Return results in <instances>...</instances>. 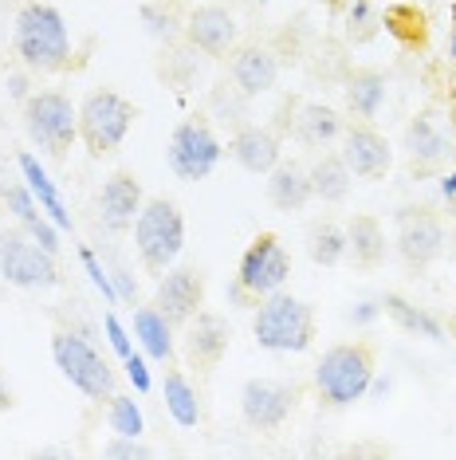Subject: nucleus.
I'll return each instance as SVG.
<instances>
[{"label": "nucleus", "mask_w": 456, "mask_h": 460, "mask_svg": "<svg viewBox=\"0 0 456 460\" xmlns=\"http://www.w3.org/2000/svg\"><path fill=\"white\" fill-rule=\"evenodd\" d=\"M165 158H170V170L178 173L181 181H205V177L221 165L224 146L205 119H185L173 127Z\"/></svg>", "instance_id": "obj_9"}, {"label": "nucleus", "mask_w": 456, "mask_h": 460, "mask_svg": "<svg viewBox=\"0 0 456 460\" xmlns=\"http://www.w3.org/2000/svg\"><path fill=\"white\" fill-rule=\"evenodd\" d=\"M209 114L224 130H241V127H248V119H252V99H248L232 79H221L209 87Z\"/></svg>", "instance_id": "obj_28"}, {"label": "nucleus", "mask_w": 456, "mask_h": 460, "mask_svg": "<svg viewBox=\"0 0 456 460\" xmlns=\"http://www.w3.org/2000/svg\"><path fill=\"white\" fill-rule=\"evenodd\" d=\"M449 233L441 217L429 208H398V252L409 268H429L433 260L444 256Z\"/></svg>", "instance_id": "obj_11"}, {"label": "nucleus", "mask_w": 456, "mask_h": 460, "mask_svg": "<svg viewBox=\"0 0 456 460\" xmlns=\"http://www.w3.org/2000/svg\"><path fill=\"white\" fill-rule=\"evenodd\" d=\"M130 233H134V248H138L142 268L150 276H162L165 268L178 264L185 248V217L170 197H150Z\"/></svg>", "instance_id": "obj_3"}, {"label": "nucleus", "mask_w": 456, "mask_h": 460, "mask_svg": "<svg viewBox=\"0 0 456 460\" xmlns=\"http://www.w3.org/2000/svg\"><path fill=\"white\" fill-rule=\"evenodd\" d=\"M0 276L20 291H51L59 284L56 252L44 248L24 225L0 233Z\"/></svg>", "instance_id": "obj_5"}, {"label": "nucleus", "mask_w": 456, "mask_h": 460, "mask_svg": "<svg viewBox=\"0 0 456 460\" xmlns=\"http://www.w3.org/2000/svg\"><path fill=\"white\" fill-rule=\"evenodd\" d=\"M378 303H358L355 311H350V323H358V327H366V323H374L378 319Z\"/></svg>", "instance_id": "obj_40"}, {"label": "nucleus", "mask_w": 456, "mask_h": 460, "mask_svg": "<svg viewBox=\"0 0 456 460\" xmlns=\"http://www.w3.org/2000/svg\"><path fill=\"white\" fill-rule=\"evenodd\" d=\"M228 158L241 165L244 173L267 177L279 162H284V146H279V134L272 127L248 122V127L232 130V138H228Z\"/></svg>", "instance_id": "obj_17"}, {"label": "nucleus", "mask_w": 456, "mask_h": 460, "mask_svg": "<svg viewBox=\"0 0 456 460\" xmlns=\"http://www.w3.org/2000/svg\"><path fill=\"white\" fill-rule=\"evenodd\" d=\"M295 134L303 146H311V150H327L330 142L342 138V119H338L335 107H327V102H303V107H299V119H295Z\"/></svg>", "instance_id": "obj_26"}, {"label": "nucleus", "mask_w": 456, "mask_h": 460, "mask_svg": "<svg viewBox=\"0 0 456 460\" xmlns=\"http://www.w3.org/2000/svg\"><path fill=\"white\" fill-rule=\"evenodd\" d=\"M406 150L413 158V170H433L449 158V134L441 130V122L433 114H417V119L406 127Z\"/></svg>", "instance_id": "obj_21"}, {"label": "nucleus", "mask_w": 456, "mask_h": 460, "mask_svg": "<svg viewBox=\"0 0 456 460\" xmlns=\"http://www.w3.org/2000/svg\"><path fill=\"white\" fill-rule=\"evenodd\" d=\"M307 177H311V193L327 205H342L350 197V185H355V173H350V165L342 162V154H323V158H315Z\"/></svg>", "instance_id": "obj_25"}, {"label": "nucleus", "mask_w": 456, "mask_h": 460, "mask_svg": "<svg viewBox=\"0 0 456 460\" xmlns=\"http://www.w3.org/2000/svg\"><path fill=\"white\" fill-rule=\"evenodd\" d=\"M209 71V56L201 48H193L189 40H178V44H165L162 48V59H158V79L173 91H193L197 83L205 79Z\"/></svg>", "instance_id": "obj_20"}, {"label": "nucleus", "mask_w": 456, "mask_h": 460, "mask_svg": "<svg viewBox=\"0 0 456 460\" xmlns=\"http://www.w3.org/2000/svg\"><path fill=\"white\" fill-rule=\"evenodd\" d=\"M307 256L319 268H335L346 260V228L335 221H315L307 228Z\"/></svg>", "instance_id": "obj_30"}, {"label": "nucleus", "mask_w": 456, "mask_h": 460, "mask_svg": "<svg viewBox=\"0 0 456 460\" xmlns=\"http://www.w3.org/2000/svg\"><path fill=\"white\" fill-rule=\"evenodd\" d=\"M24 130L48 158H64L79 138V107H71V99L59 91H39L24 102Z\"/></svg>", "instance_id": "obj_8"}, {"label": "nucleus", "mask_w": 456, "mask_h": 460, "mask_svg": "<svg viewBox=\"0 0 456 460\" xmlns=\"http://www.w3.org/2000/svg\"><path fill=\"white\" fill-rule=\"evenodd\" d=\"M374 382V350L366 342H338L315 366V390L327 405H355Z\"/></svg>", "instance_id": "obj_4"}, {"label": "nucleus", "mask_w": 456, "mask_h": 460, "mask_svg": "<svg viewBox=\"0 0 456 460\" xmlns=\"http://www.w3.org/2000/svg\"><path fill=\"white\" fill-rule=\"evenodd\" d=\"M452 56H456V36H452Z\"/></svg>", "instance_id": "obj_45"}, {"label": "nucleus", "mask_w": 456, "mask_h": 460, "mask_svg": "<svg viewBox=\"0 0 456 460\" xmlns=\"http://www.w3.org/2000/svg\"><path fill=\"white\" fill-rule=\"evenodd\" d=\"M20 173H24V181H28V190H32V197L39 201V208L56 221V228H71V217L64 213V201H59V193H56V185H51V177L39 170V162L32 158V154H24L20 158Z\"/></svg>", "instance_id": "obj_31"}, {"label": "nucleus", "mask_w": 456, "mask_h": 460, "mask_svg": "<svg viewBox=\"0 0 456 460\" xmlns=\"http://www.w3.org/2000/svg\"><path fill=\"white\" fill-rule=\"evenodd\" d=\"M381 307H386V315L398 323L406 334H417V339H429V342H441L444 339V327L437 319L429 315V311H421V307H413V303L406 296H398V291H386L381 296Z\"/></svg>", "instance_id": "obj_29"}, {"label": "nucleus", "mask_w": 456, "mask_h": 460, "mask_svg": "<svg viewBox=\"0 0 456 460\" xmlns=\"http://www.w3.org/2000/svg\"><path fill=\"white\" fill-rule=\"evenodd\" d=\"M165 410H170V417L181 429H193L197 421H201V402H197V390L185 382L181 370L165 374Z\"/></svg>", "instance_id": "obj_33"}, {"label": "nucleus", "mask_w": 456, "mask_h": 460, "mask_svg": "<svg viewBox=\"0 0 456 460\" xmlns=\"http://www.w3.org/2000/svg\"><path fill=\"white\" fill-rule=\"evenodd\" d=\"M311 177L299 162H279L272 173H267V201H272L279 213H299L311 201Z\"/></svg>", "instance_id": "obj_22"}, {"label": "nucleus", "mask_w": 456, "mask_h": 460, "mask_svg": "<svg viewBox=\"0 0 456 460\" xmlns=\"http://www.w3.org/2000/svg\"><path fill=\"white\" fill-rule=\"evenodd\" d=\"M342 95H346V107L355 119H378V111L386 107V99H390V83L381 71L374 67H362L355 71V75L346 79V87H342Z\"/></svg>", "instance_id": "obj_23"}, {"label": "nucleus", "mask_w": 456, "mask_h": 460, "mask_svg": "<svg viewBox=\"0 0 456 460\" xmlns=\"http://www.w3.org/2000/svg\"><path fill=\"white\" fill-rule=\"evenodd\" d=\"M134 102H127L118 91H91L79 102V138L91 158H110L134 127Z\"/></svg>", "instance_id": "obj_6"}, {"label": "nucleus", "mask_w": 456, "mask_h": 460, "mask_svg": "<svg viewBox=\"0 0 456 460\" xmlns=\"http://www.w3.org/2000/svg\"><path fill=\"white\" fill-rule=\"evenodd\" d=\"M292 279V256H287V248L279 244L276 233H260L248 244V252L241 256V271H236V284H241L248 296L264 299L279 291Z\"/></svg>", "instance_id": "obj_10"}, {"label": "nucleus", "mask_w": 456, "mask_h": 460, "mask_svg": "<svg viewBox=\"0 0 456 460\" xmlns=\"http://www.w3.org/2000/svg\"><path fill=\"white\" fill-rule=\"evenodd\" d=\"M205 303V279L201 271L189 264H173L158 276V288H153V307L162 311L173 327H185Z\"/></svg>", "instance_id": "obj_12"}, {"label": "nucleus", "mask_w": 456, "mask_h": 460, "mask_svg": "<svg viewBox=\"0 0 456 460\" xmlns=\"http://www.w3.org/2000/svg\"><path fill=\"white\" fill-rule=\"evenodd\" d=\"M4 91H8V99H16V102H28V99H32V83H28V71H13V75L4 79Z\"/></svg>", "instance_id": "obj_38"}, {"label": "nucleus", "mask_w": 456, "mask_h": 460, "mask_svg": "<svg viewBox=\"0 0 456 460\" xmlns=\"http://www.w3.org/2000/svg\"><path fill=\"white\" fill-rule=\"evenodd\" d=\"M228 79L244 91L248 99H260L276 87L279 79V59L272 48L264 44H244V48H232V59H228Z\"/></svg>", "instance_id": "obj_19"}, {"label": "nucleus", "mask_w": 456, "mask_h": 460, "mask_svg": "<svg viewBox=\"0 0 456 460\" xmlns=\"http://www.w3.org/2000/svg\"><path fill=\"white\" fill-rule=\"evenodd\" d=\"M299 402V390L287 382H276V378H248L244 390H241V413L252 429H279L292 417Z\"/></svg>", "instance_id": "obj_13"}, {"label": "nucleus", "mask_w": 456, "mask_h": 460, "mask_svg": "<svg viewBox=\"0 0 456 460\" xmlns=\"http://www.w3.org/2000/svg\"><path fill=\"white\" fill-rule=\"evenodd\" d=\"M185 40L193 48H201L209 59H221V56H232L236 40H241V24L236 16L221 4H201L185 16Z\"/></svg>", "instance_id": "obj_15"}, {"label": "nucleus", "mask_w": 456, "mask_h": 460, "mask_svg": "<svg viewBox=\"0 0 456 460\" xmlns=\"http://www.w3.org/2000/svg\"><path fill=\"white\" fill-rule=\"evenodd\" d=\"M83 264H87V276L95 279V288L102 291L107 299H118V291H114V284H110V276H107V268L99 264V256L91 252V248H83Z\"/></svg>", "instance_id": "obj_36"}, {"label": "nucleus", "mask_w": 456, "mask_h": 460, "mask_svg": "<svg viewBox=\"0 0 456 460\" xmlns=\"http://www.w3.org/2000/svg\"><path fill=\"white\" fill-rule=\"evenodd\" d=\"M51 358H56L59 374H64L83 397H91V402H110L114 397V382L118 378H114L110 362L87 342V334L56 331V339H51Z\"/></svg>", "instance_id": "obj_7"}, {"label": "nucleus", "mask_w": 456, "mask_h": 460, "mask_svg": "<svg viewBox=\"0 0 456 460\" xmlns=\"http://www.w3.org/2000/svg\"><path fill=\"white\" fill-rule=\"evenodd\" d=\"M142 205H146L142 181L130 170H114L99 190V225L114 236L130 233L134 221H138V213H142Z\"/></svg>", "instance_id": "obj_14"}, {"label": "nucleus", "mask_w": 456, "mask_h": 460, "mask_svg": "<svg viewBox=\"0 0 456 460\" xmlns=\"http://www.w3.org/2000/svg\"><path fill=\"white\" fill-rule=\"evenodd\" d=\"M252 334L264 350L276 354H303L315 339V311L303 299H295L292 291H272L260 299L252 319Z\"/></svg>", "instance_id": "obj_2"}, {"label": "nucleus", "mask_w": 456, "mask_h": 460, "mask_svg": "<svg viewBox=\"0 0 456 460\" xmlns=\"http://www.w3.org/2000/svg\"><path fill=\"white\" fill-rule=\"evenodd\" d=\"M107 456H114V460H146V456H153V448L150 445H142V437H122V433H114V441L102 448Z\"/></svg>", "instance_id": "obj_35"}, {"label": "nucleus", "mask_w": 456, "mask_h": 460, "mask_svg": "<svg viewBox=\"0 0 456 460\" xmlns=\"http://www.w3.org/2000/svg\"><path fill=\"white\" fill-rule=\"evenodd\" d=\"M134 334H138L142 350L150 354L153 362H173V323L162 315L158 307H138L134 311Z\"/></svg>", "instance_id": "obj_27"}, {"label": "nucleus", "mask_w": 456, "mask_h": 460, "mask_svg": "<svg viewBox=\"0 0 456 460\" xmlns=\"http://www.w3.org/2000/svg\"><path fill=\"white\" fill-rule=\"evenodd\" d=\"M110 429L122 437H142L146 433V421H142V410L134 405V397H110Z\"/></svg>", "instance_id": "obj_34"}, {"label": "nucleus", "mask_w": 456, "mask_h": 460, "mask_svg": "<svg viewBox=\"0 0 456 460\" xmlns=\"http://www.w3.org/2000/svg\"><path fill=\"white\" fill-rule=\"evenodd\" d=\"M346 256L355 260L358 268H378L381 260H386V228L366 213L350 217L346 221Z\"/></svg>", "instance_id": "obj_24"}, {"label": "nucleus", "mask_w": 456, "mask_h": 460, "mask_svg": "<svg viewBox=\"0 0 456 460\" xmlns=\"http://www.w3.org/2000/svg\"><path fill=\"white\" fill-rule=\"evenodd\" d=\"M366 16H370V4H366V0H355V4H350V28L366 24Z\"/></svg>", "instance_id": "obj_41"}, {"label": "nucleus", "mask_w": 456, "mask_h": 460, "mask_svg": "<svg viewBox=\"0 0 456 460\" xmlns=\"http://www.w3.org/2000/svg\"><path fill=\"white\" fill-rule=\"evenodd\" d=\"M228 342H232L228 319L213 315V311H197V315L185 323V358H189V366H197V370H213L228 354Z\"/></svg>", "instance_id": "obj_18"}, {"label": "nucleus", "mask_w": 456, "mask_h": 460, "mask_svg": "<svg viewBox=\"0 0 456 460\" xmlns=\"http://www.w3.org/2000/svg\"><path fill=\"white\" fill-rule=\"evenodd\" d=\"M122 362H127V374H130L134 390L146 394V390H150V370H146V362H142V354H127Z\"/></svg>", "instance_id": "obj_37"}, {"label": "nucleus", "mask_w": 456, "mask_h": 460, "mask_svg": "<svg viewBox=\"0 0 456 460\" xmlns=\"http://www.w3.org/2000/svg\"><path fill=\"white\" fill-rule=\"evenodd\" d=\"M13 48L28 71H39V75L64 71L71 64V32L64 13L56 4H39V0L24 4L16 13Z\"/></svg>", "instance_id": "obj_1"}, {"label": "nucleus", "mask_w": 456, "mask_h": 460, "mask_svg": "<svg viewBox=\"0 0 456 460\" xmlns=\"http://www.w3.org/2000/svg\"><path fill=\"white\" fill-rule=\"evenodd\" d=\"M449 331L456 334V307H452V315H449Z\"/></svg>", "instance_id": "obj_44"}, {"label": "nucleus", "mask_w": 456, "mask_h": 460, "mask_svg": "<svg viewBox=\"0 0 456 460\" xmlns=\"http://www.w3.org/2000/svg\"><path fill=\"white\" fill-rule=\"evenodd\" d=\"M102 327H107V334H110V347L127 358V354H134V347H130V339H127V331H122V323L114 319V315H107L102 319Z\"/></svg>", "instance_id": "obj_39"}, {"label": "nucleus", "mask_w": 456, "mask_h": 460, "mask_svg": "<svg viewBox=\"0 0 456 460\" xmlns=\"http://www.w3.org/2000/svg\"><path fill=\"white\" fill-rule=\"evenodd\" d=\"M142 28H146L150 40H158V44H178L185 36V20H181V8L165 4V0H150V4H142Z\"/></svg>", "instance_id": "obj_32"}, {"label": "nucleus", "mask_w": 456, "mask_h": 460, "mask_svg": "<svg viewBox=\"0 0 456 460\" xmlns=\"http://www.w3.org/2000/svg\"><path fill=\"white\" fill-rule=\"evenodd\" d=\"M13 402H16V397H13V385H8V378L0 374V413L13 410Z\"/></svg>", "instance_id": "obj_42"}, {"label": "nucleus", "mask_w": 456, "mask_h": 460, "mask_svg": "<svg viewBox=\"0 0 456 460\" xmlns=\"http://www.w3.org/2000/svg\"><path fill=\"white\" fill-rule=\"evenodd\" d=\"M342 162L350 165L355 177H366V181H378V177L390 173L393 154L386 134H378L370 122H358V127L342 130Z\"/></svg>", "instance_id": "obj_16"}, {"label": "nucleus", "mask_w": 456, "mask_h": 460, "mask_svg": "<svg viewBox=\"0 0 456 460\" xmlns=\"http://www.w3.org/2000/svg\"><path fill=\"white\" fill-rule=\"evenodd\" d=\"M441 190H444V197H449V201H456V173H449L441 181Z\"/></svg>", "instance_id": "obj_43"}]
</instances>
